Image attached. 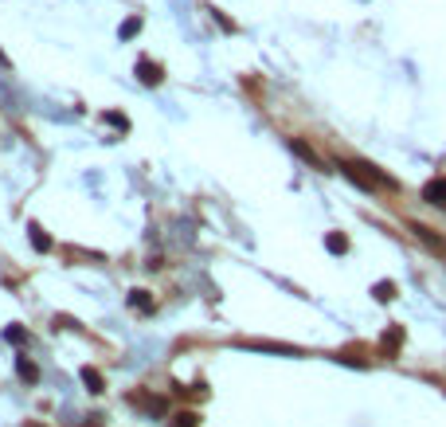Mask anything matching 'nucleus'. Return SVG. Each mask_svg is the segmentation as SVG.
<instances>
[{
    "mask_svg": "<svg viewBox=\"0 0 446 427\" xmlns=\"http://www.w3.org/2000/svg\"><path fill=\"white\" fill-rule=\"evenodd\" d=\"M345 177L357 180L360 189H392V177L380 173L376 165H368V161H345Z\"/></svg>",
    "mask_w": 446,
    "mask_h": 427,
    "instance_id": "obj_1",
    "label": "nucleus"
},
{
    "mask_svg": "<svg viewBox=\"0 0 446 427\" xmlns=\"http://www.w3.org/2000/svg\"><path fill=\"white\" fill-rule=\"evenodd\" d=\"M8 341H16V345H24V329H20V326H12V329H8Z\"/></svg>",
    "mask_w": 446,
    "mask_h": 427,
    "instance_id": "obj_11",
    "label": "nucleus"
},
{
    "mask_svg": "<svg viewBox=\"0 0 446 427\" xmlns=\"http://www.w3.org/2000/svg\"><path fill=\"white\" fill-rule=\"evenodd\" d=\"M129 306L137 310V314H153V298H149L145 290H133V294H129Z\"/></svg>",
    "mask_w": 446,
    "mask_h": 427,
    "instance_id": "obj_6",
    "label": "nucleus"
},
{
    "mask_svg": "<svg viewBox=\"0 0 446 427\" xmlns=\"http://www.w3.org/2000/svg\"><path fill=\"white\" fill-rule=\"evenodd\" d=\"M137 31H141V20H137V16H129V20L121 24V31H118V36H121V40H133Z\"/></svg>",
    "mask_w": 446,
    "mask_h": 427,
    "instance_id": "obj_8",
    "label": "nucleus"
},
{
    "mask_svg": "<svg viewBox=\"0 0 446 427\" xmlns=\"http://www.w3.org/2000/svg\"><path fill=\"white\" fill-rule=\"evenodd\" d=\"M82 380H87V388H90V392H106V380H102V372H98V368H82Z\"/></svg>",
    "mask_w": 446,
    "mask_h": 427,
    "instance_id": "obj_5",
    "label": "nucleus"
},
{
    "mask_svg": "<svg viewBox=\"0 0 446 427\" xmlns=\"http://www.w3.org/2000/svg\"><path fill=\"white\" fill-rule=\"evenodd\" d=\"M28 236H31V243H36V251H51V239L43 236L40 224H28Z\"/></svg>",
    "mask_w": 446,
    "mask_h": 427,
    "instance_id": "obj_7",
    "label": "nucleus"
},
{
    "mask_svg": "<svg viewBox=\"0 0 446 427\" xmlns=\"http://www.w3.org/2000/svg\"><path fill=\"white\" fill-rule=\"evenodd\" d=\"M16 372H20L24 380H40V368H36V361H31L28 353H20V357H16Z\"/></svg>",
    "mask_w": 446,
    "mask_h": 427,
    "instance_id": "obj_4",
    "label": "nucleus"
},
{
    "mask_svg": "<svg viewBox=\"0 0 446 427\" xmlns=\"http://www.w3.org/2000/svg\"><path fill=\"white\" fill-rule=\"evenodd\" d=\"M137 79L145 82V87H161V82H165V67L153 59H137Z\"/></svg>",
    "mask_w": 446,
    "mask_h": 427,
    "instance_id": "obj_2",
    "label": "nucleus"
},
{
    "mask_svg": "<svg viewBox=\"0 0 446 427\" xmlns=\"http://www.w3.org/2000/svg\"><path fill=\"white\" fill-rule=\"evenodd\" d=\"M102 122H110V126H118V129H129V118H126V114H118V110H106Z\"/></svg>",
    "mask_w": 446,
    "mask_h": 427,
    "instance_id": "obj_9",
    "label": "nucleus"
},
{
    "mask_svg": "<svg viewBox=\"0 0 446 427\" xmlns=\"http://www.w3.org/2000/svg\"><path fill=\"white\" fill-rule=\"evenodd\" d=\"M82 427H102V424H82Z\"/></svg>",
    "mask_w": 446,
    "mask_h": 427,
    "instance_id": "obj_13",
    "label": "nucleus"
},
{
    "mask_svg": "<svg viewBox=\"0 0 446 427\" xmlns=\"http://www.w3.org/2000/svg\"><path fill=\"white\" fill-rule=\"evenodd\" d=\"M423 200L426 204H435V208H446V177L431 180V184L423 189Z\"/></svg>",
    "mask_w": 446,
    "mask_h": 427,
    "instance_id": "obj_3",
    "label": "nucleus"
},
{
    "mask_svg": "<svg viewBox=\"0 0 446 427\" xmlns=\"http://www.w3.org/2000/svg\"><path fill=\"white\" fill-rule=\"evenodd\" d=\"M196 424H200V416H196V412H180V416L172 419V427H196Z\"/></svg>",
    "mask_w": 446,
    "mask_h": 427,
    "instance_id": "obj_10",
    "label": "nucleus"
},
{
    "mask_svg": "<svg viewBox=\"0 0 446 427\" xmlns=\"http://www.w3.org/2000/svg\"><path fill=\"white\" fill-rule=\"evenodd\" d=\"M24 427H43V424H36V419H28V424H24Z\"/></svg>",
    "mask_w": 446,
    "mask_h": 427,
    "instance_id": "obj_12",
    "label": "nucleus"
}]
</instances>
